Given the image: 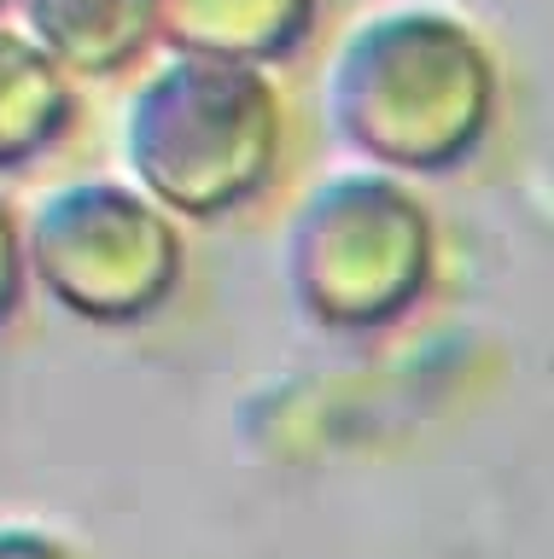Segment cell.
<instances>
[{"mask_svg":"<svg viewBox=\"0 0 554 559\" xmlns=\"http://www.w3.org/2000/svg\"><path fill=\"white\" fill-rule=\"evenodd\" d=\"M496 59L467 17L403 0L344 29L327 59L321 111L344 152L386 175H449L491 140Z\"/></svg>","mask_w":554,"mask_h":559,"instance_id":"6da1fadb","label":"cell"},{"mask_svg":"<svg viewBox=\"0 0 554 559\" xmlns=\"http://www.w3.org/2000/svg\"><path fill=\"white\" fill-rule=\"evenodd\" d=\"M281 87L263 64L169 52L123 105L129 181L176 222H222L257 204L281 169Z\"/></svg>","mask_w":554,"mask_h":559,"instance_id":"7a4b0ae2","label":"cell"},{"mask_svg":"<svg viewBox=\"0 0 554 559\" xmlns=\"http://www.w3.org/2000/svg\"><path fill=\"white\" fill-rule=\"evenodd\" d=\"M286 297L316 332L368 338L421 309L438 274V222L403 175L339 169L298 199L281 251Z\"/></svg>","mask_w":554,"mask_h":559,"instance_id":"3957f363","label":"cell"},{"mask_svg":"<svg viewBox=\"0 0 554 559\" xmlns=\"http://www.w3.org/2000/svg\"><path fill=\"white\" fill-rule=\"evenodd\" d=\"M181 222L134 181L89 175L42 192L24 222V269L89 326H141L181 286Z\"/></svg>","mask_w":554,"mask_h":559,"instance_id":"277c9868","label":"cell"},{"mask_svg":"<svg viewBox=\"0 0 554 559\" xmlns=\"http://www.w3.org/2000/svg\"><path fill=\"white\" fill-rule=\"evenodd\" d=\"M24 35L76 82H106L158 47L164 0H12Z\"/></svg>","mask_w":554,"mask_h":559,"instance_id":"5b68a950","label":"cell"},{"mask_svg":"<svg viewBox=\"0 0 554 559\" xmlns=\"http://www.w3.org/2000/svg\"><path fill=\"white\" fill-rule=\"evenodd\" d=\"M321 0H164L158 41L169 52H211L239 64L298 59Z\"/></svg>","mask_w":554,"mask_h":559,"instance_id":"8992f818","label":"cell"},{"mask_svg":"<svg viewBox=\"0 0 554 559\" xmlns=\"http://www.w3.org/2000/svg\"><path fill=\"white\" fill-rule=\"evenodd\" d=\"M76 122V76L47 59L24 29L0 24V169L54 152Z\"/></svg>","mask_w":554,"mask_h":559,"instance_id":"52a82bcc","label":"cell"},{"mask_svg":"<svg viewBox=\"0 0 554 559\" xmlns=\"http://www.w3.org/2000/svg\"><path fill=\"white\" fill-rule=\"evenodd\" d=\"M24 286H30V269H24V222L12 216L7 199H0V326L19 314Z\"/></svg>","mask_w":554,"mask_h":559,"instance_id":"ba28073f","label":"cell"},{"mask_svg":"<svg viewBox=\"0 0 554 559\" xmlns=\"http://www.w3.org/2000/svg\"><path fill=\"white\" fill-rule=\"evenodd\" d=\"M0 559H82L64 536L42 531V524H19L0 519Z\"/></svg>","mask_w":554,"mask_h":559,"instance_id":"9c48e42d","label":"cell"},{"mask_svg":"<svg viewBox=\"0 0 554 559\" xmlns=\"http://www.w3.org/2000/svg\"><path fill=\"white\" fill-rule=\"evenodd\" d=\"M7 7H12V0H0V12H7Z\"/></svg>","mask_w":554,"mask_h":559,"instance_id":"30bf717a","label":"cell"}]
</instances>
